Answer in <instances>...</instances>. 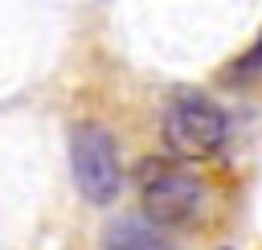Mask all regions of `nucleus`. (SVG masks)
Segmentation results:
<instances>
[{
    "mask_svg": "<svg viewBox=\"0 0 262 250\" xmlns=\"http://www.w3.org/2000/svg\"><path fill=\"white\" fill-rule=\"evenodd\" d=\"M135 189H139L143 217L156 221L160 230L192 225L209 209V184L192 172L188 160L176 156H147L135 172Z\"/></svg>",
    "mask_w": 262,
    "mask_h": 250,
    "instance_id": "1",
    "label": "nucleus"
},
{
    "mask_svg": "<svg viewBox=\"0 0 262 250\" xmlns=\"http://www.w3.org/2000/svg\"><path fill=\"white\" fill-rule=\"evenodd\" d=\"M229 115L205 90H176L164 107V143L176 160H213L225 148Z\"/></svg>",
    "mask_w": 262,
    "mask_h": 250,
    "instance_id": "2",
    "label": "nucleus"
},
{
    "mask_svg": "<svg viewBox=\"0 0 262 250\" xmlns=\"http://www.w3.org/2000/svg\"><path fill=\"white\" fill-rule=\"evenodd\" d=\"M70 164H74V184L86 201L111 205L123 189V164L111 131L102 123H78L70 135Z\"/></svg>",
    "mask_w": 262,
    "mask_h": 250,
    "instance_id": "3",
    "label": "nucleus"
},
{
    "mask_svg": "<svg viewBox=\"0 0 262 250\" xmlns=\"http://www.w3.org/2000/svg\"><path fill=\"white\" fill-rule=\"evenodd\" d=\"M102 250H172L164 230L147 217H119L102 234Z\"/></svg>",
    "mask_w": 262,
    "mask_h": 250,
    "instance_id": "4",
    "label": "nucleus"
}]
</instances>
